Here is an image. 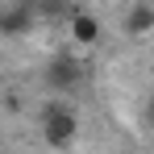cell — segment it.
I'll use <instances>...</instances> for the list:
<instances>
[{
	"label": "cell",
	"mask_w": 154,
	"mask_h": 154,
	"mask_svg": "<svg viewBox=\"0 0 154 154\" xmlns=\"http://www.w3.org/2000/svg\"><path fill=\"white\" fill-rule=\"evenodd\" d=\"M42 133L50 146H67L75 137V112L67 104H46L42 108Z\"/></svg>",
	"instance_id": "cell-1"
},
{
	"label": "cell",
	"mask_w": 154,
	"mask_h": 154,
	"mask_svg": "<svg viewBox=\"0 0 154 154\" xmlns=\"http://www.w3.org/2000/svg\"><path fill=\"white\" fill-rule=\"evenodd\" d=\"M46 79H50L58 92H63V88H75V83H79V63H75V58H54L50 71H46Z\"/></svg>",
	"instance_id": "cell-2"
},
{
	"label": "cell",
	"mask_w": 154,
	"mask_h": 154,
	"mask_svg": "<svg viewBox=\"0 0 154 154\" xmlns=\"http://www.w3.org/2000/svg\"><path fill=\"white\" fill-rule=\"evenodd\" d=\"M125 29L129 33H146V29H154V8L150 4H133L125 13Z\"/></svg>",
	"instance_id": "cell-3"
},
{
	"label": "cell",
	"mask_w": 154,
	"mask_h": 154,
	"mask_svg": "<svg viewBox=\"0 0 154 154\" xmlns=\"http://www.w3.org/2000/svg\"><path fill=\"white\" fill-rule=\"evenodd\" d=\"M25 25H29V8H17V4L0 8V33H21Z\"/></svg>",
	"instance_id": "cell-4"
},
{
	"label": "cell",
	"mask_w": 154,
	"mask_h": 154,
	"mask_svg": "<svg viewBox=\"0 0 154 154\" xmlns=\"http://www.w3.org/2000/svg\"><path fill=\"white\" fill-rule=\"evenodd\" d=\"M71 33H75L79 42H96V38H100V25H96L88 13H75V17H71Z\"/></svg>",
	"instance_id": "cell-5"
}]
</instances>
